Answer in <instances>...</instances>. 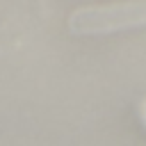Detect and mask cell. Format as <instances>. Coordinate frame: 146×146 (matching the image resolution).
<instances>
[{
  "label": "cell",
  "mask_w": 146,
  "mask_h": 146,
  "mask_svg": "<svg viewBox=\"0 0 146 146\" xmlns=\"http://www.w3.org/2000/svg\"><path fill=\"white\" fill-rule=\"evenodd\" d=\"M144 123H146V105H144Z\"/></svg>",
  "instance_id": "obj_1"
}]
</instances>
